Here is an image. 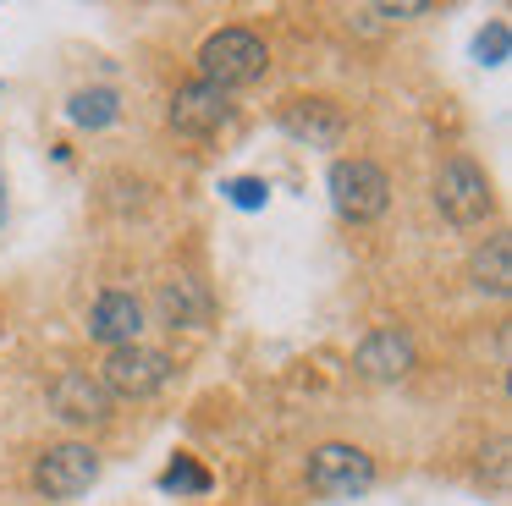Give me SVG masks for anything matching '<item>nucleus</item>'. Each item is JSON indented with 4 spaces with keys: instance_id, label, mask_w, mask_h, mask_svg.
<instances>
[{
    "instance_id": "14",
    "label": "nucleus",
    "mask_w": 512,
    "mask_h": 506,
    "mask_svg": "<svg viewBox=\"0 0 512 506\" xmlns=\"http://www.w3.org/2000/svg\"><path fill=\"white\" fill-rule=\"evenodd\" d=\"M160 308H166L171 325H204V297L193 281H166L160 286Z\"/></svg>"
},
{
    "instance_id": "9",
    "label": "nucleus",
    "mask_w": 512,
    "mask_h": 506,
    "mask_svg": "<svg viewBox=\"0 0 512 506\" xmlns=\"http://www.w3.org/2000/svg\"><path fill=\"white\" fill-rule=\"evenodd\" d=\"M281 132L309 143V149H336L347 138V116L331 99H287L281 105Z\"/></svg>"
},
{
    "instance_id": "7",
    "label": "nucleus",
    "mask_w": 512,
    "mask_h": 506,
    "mask_svg": "<svg viewBox=\"0 0 512 506\" xmlns=\"http://www.w3.org/2000/svg\"><path fill=\"white\" fill-rule=\"evenodd\" d=\"M171 127L188 132V138H210V132H221L226 121H232V94L215 83H204V77H193V83H182L177 94H171Z\"/></svg>"
},
{
    "instance_id": "1",
    "label": "nucleus",
    "mask_w": 512,
    "mask_h": 506,
    "mask_svg": "<svg viewBox=\"0 0 512 506\" xmlns=\"http://www.w3.org/2000/svg\"><path fill=\"white\" fill-rule=\"evenodd\" d=\"M435 209H441L452 226H485L490 209H496V193H490V176L479 171L468 154H452L435 171Z\"/></svg>"
},
{
    "instance_id": "16",
    "label": "nucleus",
    "mask_w": 512,
    "mask_h": 506,
    "mask_svg": "<svg viewBox=\"0 0 512 506\" xmlns=\"http://www.w3.org/2000/svg\"><path fill=\"white\" fill-rule=\"evenodd\" d=\"M474 55H479V66H501V61H507V22H501V17L490 22V28L474 39Z\"/></svg>"
},
{
    "instance_id": "13",
    "label": "nucleus",
    "mask_w": 512,
    "mask_h": 506,
    "mask_svg": "<svg viewBox=\"0 0 512 506\" xmlns=\"http://www.w3.org/2000/svg\"><path fill=\"white\" fill-rule=\"evenodd\" d=\"M116 116H122L116 88H83V94L67 99V121H72V127H111Z\"/></svg>"
},
{
    "instance_id": "2",
    "label": "nucleus",
    "mask_w": 512,
    "mask_h": 506,
    "mask_svg": "<svg viewBox=\"0 0 512 506\" xmlns=\"http://www.w3.org/2000/svg\"><path fill=\"white\" fill-rule=\"evenodd\" d=\"M199 66H204V83L243 88V83H254V77H265L270 50H265V39H259V33H248V28H221V33H210V39H204Z\"/></svg>"
},
{
    "instance_id": "17",
    "label": "nucleus",
    "mask_w": 512,
    "mask_h": 506,
    "mask_svg": "<svg viewBox=\"0 0 512 506\" xmlns=\"http://www.w3.org/2000/svg\"><path fill=\"white\" fill-rule=\"evenodd\" d=\"M226 198H232L237 209H265L270 204V182H259V176H237V182H226Z\"/></svg>"
},
{
    "instance_id": "12",
    "label": "nucleus",
    "mask_w": 512,
    "mask_h": 506,
    "mask_svg": "<svg viewBox=\"0 0 512 506\" xmlns=\"http://www.w3.org/2000/svg\"><path fill=\"white\" fill-rule=\"evenodd\" d=\"M507 253H512L507 231H496V237H490L485 248L474 253V286H479V292H496V297H507V286H512Z\"/></svg>"
},
{
    "instance_id": "4",
    "label": "nucleus",
    "mask_w": 512,
    "mask_h": 506,
    "mask_svg": "<svg viewBox=\"0 0 512 506\" xmlns=\"http://www.w3.org/2000/svg\"><path fill=\"white\" fill-rule=\"evenodd\" d=\"M331 204L342 220L364 226V220H380L391 204V176L380 171L375 160H336L331 165Z\"/></svg>"
},
{
    "instance_id": "11",
    "label": "nucleus",
    "mask_w": 512,
    "mask_h": 506,
    "mask_svg": "<svg viewBox=\"0 0 512 506\" xmlns=\"http://www.w3.org/2000/svg\"><path fill=\"white\" fill-rule=\"evenodd\" d=\"M144 330V303L133 292H100L89 308V336L105 347H133Z\"/></svg>"
},
{
    "instance_id": "18",
    "label": "nucleus",
    "mask_w": 512,
    "mask_h": 506,
    "mask_svg": "<svg viewBox=\"0 0 512 506\" xmlns=\"http://www.w3.org/2000/svg\"><path fill=\"white\" fill-rule=\"evenodd\" d=\"M0 220H6V182H0Z\"/></svg>"
},
{
    "instance_id": "8",
    "label": "nucleus",
    "mask_w": 512,
    "mask_h": 506,
    "mask_svg": "<svg viewBox=\"0 0 512 506\" xmlns=\"http://www.w3.org/2000/svg\"><path fill=\"white\" fill-rule=\"evenodd\" d=\"M50 407H56V418H67V424H111V407L116 396L100 385V374L89 369H67L50 380Z\"/></svg>"
},
{
    "instance_id": "10",
    "label": "nucleus",
    "mask_w": 512,
    "mask_h": 506,
    "mask_svg": "<svg viewBox=\"0 0 512 506\" xmlns=\"http://www.w3.org/2000/svg\"><path fill=\"white\" fill-rule=\"evenodd\" d=\"M413 358H419V352H413L408 330H369L353 352V369L364 374V380H402V374L413 369Z\"/></svg>"
},
{
    "instance_id": "15",
    "label": "nucleus",
    "mask_w": 512,
    "mask_h": 506,
    "mask_svg": "<svg viewBox=\"0 0 512 506\" xmlns=\"http://www.w3.org/2000/svg\"><path fill=\"white\" fill-rule=\"evenodd\" d=\"M210 484H215L210 473H204L193 457H182V451L166 462V473H160V490H177V495H210Z\"/></svg>"
},
{
    "instance_id": "3",
    "label": "nucleus",
    "mask_w": 512,
    "mask_h": 506,
    "mask_svg": "<svg viewBox=\"0 0 512 506\" xmlns=\"http://www.w3.org/2000/svg\"><path fill=\"white\" fill-rule=\"evenodd\" d=\"M309 490L320 501H358L375 490V457L347 446V440H325L309 457Z\"/></svg>"
},
{
    "instance_id": "6",
    "label": "nucleus",
    "mask_w": 512,
    "mask_h": 506,
    "mask_svg": "<svg viewBox=\"0 0 512 506\" xmlns=\"http://www.w3.org/2000/svg\"><path fill=\"white\" fill-rule=\"evenodd\" d=\"M94 479H100V457H94L89 446H78V440H61V446H50L45 457L34 462V484L50 501H72V495H83Z\"/></svg>"
},
{
    "instance_id": "5",
    "label": "nucleus",
    "mask_w": 512,
    "mask_h": 506,
    "mask_svg": "<svg viewBox=\"0 0 512 506\" xmlns=\"http://www.w3.org/2000/svg\"><path fill=\"white\" fill-rule=\"evenodd\" d=\"M171 374H177V363H171L166 352L133 341V347H111V358H105V369H100V385L111 396H155L171 385Z\"/></svg>"
}]
</instances>
